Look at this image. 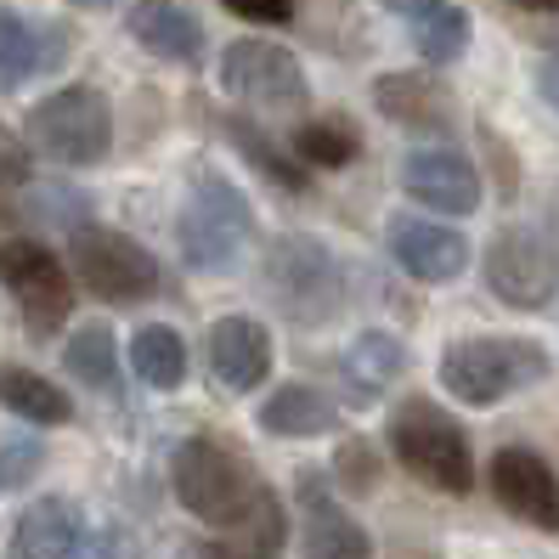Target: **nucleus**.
I'll list each match as a JSON object with an SVG mask.
<instances>
[{"mask_svg":"<svg viewBox=\"0 0 559 559\" xmlns=\"http://www.w3.org/2000/svg\"><path fill=\"white\" fill-rule=\"evenodd\" d=\"M40 69H57V62L46 57V35H35V23H28L23 12L0 7V96L28 85Z\"/></svg>","mask_w":559,"mask_h":559,"instance_id":"412c9836","label":"nucleus"},{"mask_svg":"<svg viewBox=\"0 0 559 559\" xmlns=\"http://www.w3.org/2000/svg\"><path fill=\"white\" fill-rule=\"evenodd\" d=\"M238 17H249V23H294V0H226Z\"/></svg>","mask_w":559,"mask_h":559,"instance_id":"7c9ffc66","label":"nucleus"},{"mask_svg":"<svg viewBox=\"0 0 559 559\" xmlns=\"http://www.w3.org/2000/svg\"><path fill=\"white\" fill-rule=\"evenodd\" d=\"M170 480L187 514H199L215 532H233L243 514H254V503L272 486H260V475L243 464L238 452H226L221 441H181L170 457Z\"/></svg>","mask_w":559,"mask_h":559,"instance_id":"f257e3e1","label":"nucleus"},{"mask_svg":"<svg viewBox=\"0 0 559 559\" xmlns=\"http://www.w3.org/2000/svg\"><path fill=\"white\" fill-rule=\"evenodd\" d=\"M221 85H226V96H238V103H249V108H277V114L306 108V69H300V57L272 46V40H233V46H226Z\"/></svg>","mask_w":559,"mask_h":559,"instance_id":"1a4fd4ad","label":"nucleus"},{"mask_svg":"<svg viewBox=\"0 0 559 559\" xmlns=\"http://www.w3.org/2000/svg\"><path fill=\"white\" fill-rule=\"evenodd\" d=\"M373 103L384 119H396L407 130H430V136L436 130H452V96L430 74H390V80H379Z\"/></svg>","mask_w":559,"mask_h":559,"instance_id":"a211bd4d","label":"nucleus"},{"mask_svg":"<svg viewBox=\"0 0 559 559\" xmlns=\"http://www.w3.org/2000/svg\"><path fill=\"white\" fill-rule=\"evenodd\" d=\"M520 7H532V12H559V0H520Z\"/></svg>","mask_w":559,"mask_h":559,"instance_id":"72a5a7b5","label":"nucleus"},{"mask_svg":"<svg viewBox=\"0 0 559 559\" xmlns=\"http://www.w3.org/2000/svg\"><path fill=\"white\" fill-rule=\"evenodd\" d=\"M260 424H266L272 436H322V430H334V402L311 384H283L277 396H266V407H260Z\"/></svg>","mask_w":559,"mask_h":559,"instance_id":"b1692460","label":"nucleus"},{"mask_svg":"<svg viewBox=\"0 0 559 559\" xmlns=\"http://www.w3.org/2000/svg\"><path fill=\"white\" fill-rule=\"evenodd\" d=\"M390 254L396 266L418 283H452L457 272L469 266V243L452 233V226L418 221V215H396L390 221Z\"/></svg>","mask_w":559,"mask_h":559,"instance_id":"ddd939ff","label":"nucleus"},{"mask_svg":"<svg viewBox=\"0 0 559 559\" xmlns=\"http://www.w3.org/2000/svg\"><path fill=\"white\" fill-rule=\"evenodd\" d=\"M233 142L243 147V158H249V164H254V170L266 176V181H277V187H294V192L306 187V164H294V158L272 153V142L260 136L254 124H243V119H238V124H233Z\"/></svg>","mask_w":559,"mask_h":559,"instance_id":"cd10ccee","label":"nucleus"},{"mask_svg":"<svg viewBox=\"0 0 559 559\" xmlns=\"http://www.w3.org/2000/svg\"><path fill=\"white\" fill-rule=\"evenodd\" d=\"M124 28H130V40L147 46L164 62H199V51H204L199 17H192L187 7H176V0H136Z\"/></svg>","mask_w":559,"mask_h":559,"instance_id":"2eb2a0df","label":"nucleus"},{"mask_svg":"<svg viewBox=\"0 0 559 559\" xmlns=\"http://www.w3.org/2000/svg\"><path fill=\"white\" fill-rule=\"evenodd\" d=\"M176 238H181V260L192 272H226L243 254V243L254 238V210L226 176L204 170L181 204Z\"/></svg>","mask_w":559,"mask_h":559,"instance_id":"7ed1b4c3","label":"nucleus"},{"mask_svg":"<svg viewBox=\"0 0 559 559\" xmlns=\"http://www.w3.org/2000/svg\"><path fill=\"white\" fill-rule=\"evenodd\" d=\"M486 288L514 311H543L559 294V243L537 226H503L486 243Z\"/></svg>","mask_w":559,"mask_h":559,"instance_id":"0eeeda50","label":"nucleus"},{"mask_svg":"<svg viewBox=\"0 0 559 559\" xmlns=\"http://www.w3.org/2000/svg\"><path fill=\"white\" fill-rule=\"evenodd\" d=\"M402 340L396 334H379V328H373V334H361L350 350H345V361H340V368H345V384H350V396L356 402H373V396H384V390H390V379H402Z\"/></svg>","mask_w":559,"mask_h":559,"instance_id":"aec40b11","label":"nucleus"},{"mask_svg":"<svg viewBox=\"0 0 559 559\" xmlns=\"http://www.w3.org/2000/svg\"><path fill=\"white\" fill-rule=\"evenodd\" d=\"M537 91L548 96V108L559 114V40H554V46H548V57L537 62Z\"/></svg>","mask_w":559,"mask_h":559,"instance_id":"2f4dec72","label":"nucleus"},{"mask_svg":"<svg viewBox=\"0 0 559 559\" xmlns=\"http://www.w3.org/2000/svg\"><path fill=\"white\" fill-rule=\"evenodd\" d=\"M0 283H7V294L17 300L23 322L35 328V334H51V328L74 311V283L57 266V254L46 243H28V238L0 243Z\"/></svg>","mask_w":559,"mask_h":559,"instance_id":"9d476101","label":"nucleus"},{"mask_svg":"<svg viewBox=\"0 0 559 559\" xmlns=\"http://www.w3.org/2000/svg\"><path fill=\"white\" fill-rule=\"evenodd\" d=\"M402 187L413 192L418 204H430V210H441V215H475V210H480V170H475L464 153H452V147L407 153Z\"/></svg>","mask_w":559,"mask_h":559,"instance_id":"f8f14e48","label":"nucleus"},{"mask_svg":"<svg viewBox=\"0 0 559 559\" xmlns=\"http://www.w3.org/2000/svg\"><path fill=\"white\" fill-rule=\"evenodd\" d=\"M40 464H46L40 441H7L0 447V491H23L28 480L40 475Z\"/></svg>","mask_w":559,"mask_h":559,"instance_id":"c85d7f7f","label":"nucleus"},{"mask_svg":"<svg viewBox=\"0 0 559 559\" xmlns=\"http://www.w3.org/2000/svg\"><path fill=\"white\" fill-rule=\"evenodd\" d=\"M74 7H85V12H108V7H119V0H74Z\"/></svg>","mask_w":559,"mask_h":559,"instance_id":"473e14b6","label":"nucleus"},{"mask_svg":"<svg viewBox=\"0 0 559 559\" xmlns=\"http://www.w3.org/2000/svg\"><path fill=\"white\" fill-rule=\"evenodd\" d=\"M210 373L221 390L249 396V390L272 373V334L254 317H221L210 328Z\"/></svg>","mask_w":559,"mask_h":559,"instance_id":"4468645a","label":"nucleus"},{"mask_svg":"<svg viewBox=\"0 0 559 559\" xmlns=\"http://www.w3.org/2000/svg\"><path fill=\"white\" fill-rule=\"evenodd\" d=\"M537 379H548V350L532 340H457L441 350V384L464 407H498Z\"/></svg>","mask_w":559,"mask_h":559,"instance_id":"f03ea898","label":"nucleus"},{"mask_svg":"<svg viewBox=\"0 0 559 559\" xmlns=\"http://www.w3.org/2000/svg\"><path fill=\"white\" fill-rule=\"evenodd\" d=\"M334 475H340L345 491H368V486L379 480V457H373V447H368V441H345L340 457H334Z\"/></svg>","mask_w":559,"mask_h":559,"instance_id":"c756f323","label":"nucleus"},{"mask_svg":"<svg viewBox=\"0 0 559 559\" xmlns=\"http://www.w3.org/2000/svg\"><path fill=\"white\" fill-rule=\"evenodd\" d=\"M28 142L51 164H103L114 147V108L96 85H62L28 114Z\"/></svg>","mask_w":559,"mask_h":559,"instance_id":"20e7f679","label":"nucleus"},{"mask_svg":"<svg viewBox=\"0 0 559 559\" xmlns=\"http://www.w3.org/2000/svg\"><path fill=\"white\" fill-rule=\"evenodd\" d=\"M69 254H74V277L108 306H136L147 294H158V260L136 238L114 233V226H80Z\"/></svg>","mask_w":559,"mask_h":559,"instance_id":"423d86ee","label":"nucleus"},{"mask_svg":"<svg viewBox=\"0 0 559 559\" xmlns=\"http://www.w3.org/2000/svg\"><path fill=\"white\" fill-rule=\"evenodd\" d=\"M80 548V514L69 498H40L35 509H23L17 532L7 543V559H74Z\"/></svg>","mask_w":559,"mask_h":559,"instance_id":"f3484780","label":"nucleus"},{"mask_svg":"<svg viewBox=\"0 0 559 559\" xmlns=\"http://www.w3.org/2000/svg\"><path fill=\"white\" fill-rule=\"evenodd\" d=\"M62 368H69L85 390H103V396H119V345H114V328L103 322H85L80 334L62 350Z\"/></svg>","mask_w":559,"mask_h":559,"instance_id":"393cba45","label":"nucleus"},{"mask_svg":"<svg viewBox=\"0 0 559 559\" xmlns=\"http://www.w3.org/2000/svg\"><path fill=\"white\" fill-rule=\"evenodd\" d=\"M390 447H396L402 469L418 475L436 491H469L475 464H469V441L457 430V418H447L436 402H407L390 418Z\"/></svg>","mask_w":559,"mask_h":559,"instance_id":"39448f33","label":"nucleus"},{"mask_svg":"<svg viewBox=\"0 0 559 559\" xmlns=\"http://www.w3.org/2000/svg\"><path fill=\"white\" fill-rule=\"evenodd\" d=\"M283 503H277V491H266V498L254 503V514H243L233 532H221L215 537V559H277L283 548Z\"/></svg>","mask_w":559,"mask_h":559,"instance_id":"5701e85b","label":"nucleus"},{"mask_svg":"<svg viewBox=\"0 0 559 559\" xmlns=\"http://www.w3.org/2000/svg\"><path fill=\"white\" fill-rule=\"evenodd\" d=\"M491 491L509 514H520L537 532H559V475L548 469V457L525 452V447H503L491 457Z\"/></svg>","mask_w":559,"mask_h":559,"instance_id":"9b49d317","label":"nucleus"},{"mask_svg":"<svg viewBox=\"0 0 559 559\" xmlns=\"http://www.w3.org/2000/svg\"><path fill=\"white\" fill-rule=\"evenodd\" d=\"M266 294L300 322H322L340 306V266L317 238H277L266 254Z\"/></svg>","mask_w":559,"mask_h":559,"instance_id":"6e6552de","label":"nucleus"},{"mask_svg":"<svg viewBox=\"0 0 559 559\" xmlns=\"http://www.w3.org/2000/svg\"><path fill=\"white\" fill-rule=\"evenodd\" d=\"M0 407L28 418V424H69L74 418L69 390H57L51 379L28 373V368H0Z\"/></svg>","mask_w":559,"mask_h":559,"instance_id":"4be33fe9","label":"nucleus"},{"mask_svg":"<svg viewBox=\"0 0 559 559\" xmlns=\"http://www.w3.org/2000/svg\"><path fill=\"white\" fill-rule=\"evenodd\" d=\"M130 368H136L142 384L153 390H176L187 379V345L176 328H164V322H147L136 340H130Z\"/></svg>","mask_w":559,"mask_h":559,"instance_id":"a878e982","label":"nucleus"},{"mask_svg":"<svg viewBox=\"0 0 559 559\" xmlns=\"http://www.w3.org/2000/svg\"><path fill=\"white\" fill-rule=\"evenodd\" d=\"M300 554L306 559H373L368 532L334 503L322 498L317 480H306V520H300Z\"/></svg>","mask_w":559,"mask_h":559,"instance_id":"dca6fc26","label":"nucleus"},{"mask_svg":"<svg viewBox=\"0 0 559 559\" xmlns=\"http://www.w3.org/2000/svg\"><path fill=\"white\" fill-rule=\"evenodd\" d=\"M396 7L413 28V46L424 51V62H457L469 46V12L452 0H384Z\"/></svg>","mask_w":559,"mask_h":559,"instance_id":"6ab92c4d","label":"nucleus"},{"mask_svg":"<svg viewBox=\"0 0 559 559\" xmlns=\"http://www.w3.org/2000/svg\"><path fill=\"white\" fill-rule=\"evenodd\" d=\"M294 153H300V164H317V170H345L356 158V136L345 124H300Z\"/></svg>","mask_w":559,"mask_h":559,"instance_id":"bb28decb","label":"nucleus"}]
</instances>
